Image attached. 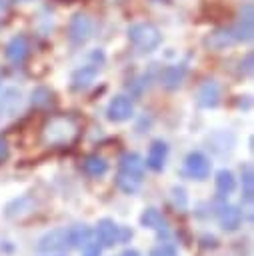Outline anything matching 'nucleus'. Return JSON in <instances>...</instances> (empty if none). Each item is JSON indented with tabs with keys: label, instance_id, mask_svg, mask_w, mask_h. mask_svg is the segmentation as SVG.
Listing matches in <instances>:
<instances>
[{
	"label": "nucleus",
	"instance_id": "obj_24",
	"mask_svg": "<svg viewBox=\"0 0 254 256\" xmlns=\"http://www.w3.org/2000/svg\"><path fill=\"white\" fill-rule=\"evenodd\" d=\"M100 252H102V246H100L98 242L88 240V242L82 246V256H100Z\"/></svg>",
	"mask_w": 254,
	"mask_h": 256
},
{
	"label": "nucleus",
	"instance_id": "obj_1",
	"mask_svg": "<svg viewBox=\"0 0 254 256\" xmlns=\"http://www.w3.org/2000/svg\"><path fill=\"white\" fill-rule=\"evenodd\" d=\"M128 40L140 52H152V50H156L160 46L162 34L150 22H136V24L128 26Z\"/></svg>",
	"mask_w": 254,
	"mask_h": 256
},
{
	"label": "nucleus",
	"instance_id": "obj_20",
	"mask_svg": "<svg viewBox=\"0 0 254 256\" xmlns=\"http://www.w3.org/2000/svg\"><path fill=\"white\" fill-rule=\"evenodd\" d=\"M216 190L224 196V194H230L234 188H236V178H234V174L230 172V170H226V168H222V170H218L216 172Z\"/></svg>",
	"mask_w": 254,
	"mask_h": 256
},
{
	"label": "nucleus",
	"instance_id": "obj_9",
	"mask_svg": "<svg viewBox=\"0 0 254 256\" xmlns=\"http://www.w3.org/2000/svg\"><path fill=\"white\" fill-rule=\"evenodd\" d=\"M118 230L120 226L110 220V218H100L98 224H96V238H98V244L102 248H110L114 244H118Z\"/></svg>",
	"mask_w": 254,
	"mask_h": 256
},
{
	"label": "nucleus",
	"instance_id": "obj_6",
	"mask_svg": "<svg viewBox=\"0 0 254 256\" xmlns=\"http://www.w3.org/2000/svg\"><path fill=\"white\" fill-rule=\"evenodd\" d=\"M106 114H108V120H112V122H124V120H128V118H132V114H134L132 100H130L128 96H124V94L114 96V98L108 102Z\"/></svg>",
	"mask_w": 254,
	"mask_h": 256
},
{
	"label": "nucleus",
	"instance_id": "obj_13",
	"mask_svg": "<svg viewBox=\"0 0 254 256\" xmlns=\"http://www.w3.org/2000/svg\"><path fill=\"white\" fill-rule=\"evenodd\" d=\"M4 54H6V58H8L10 62H14V64L24 62V60L28 58V54H30V44H28L26 36H14V38H10V42L6 44Z\"/></svg>",
	"mask_w": 254,
	"mask_h": 256
},
{
	"label": "nucleus",
	"instance_id": "obj_29",
	"mask_svg": "<svg viewBox=\"0 0 254 256\" xmlns=\"http://www.w3.org/2000/svg\"><path fill=\"white\" fill-rule=\"evenodd\" d=\"M120 256H140V252H138V250H134V248H126Z\"/></svg>",
	"mask_w": 254,
	"mask_h": 256
},
{
	"label": "nucleus",
	"instance_id": "obj_3",
	"mask_svg": "<svg viewBox=\"0 0 254 256\" xmlns=\"http://www.w3.org/2000/svg\"><path fill=\"white\" fill-rule=\"evenodd\" d=\"M66 248H70L68 228H54V230L42 234L36 244L38 252H64Z\"/></svg>",
	"mask_w": 254,
	"mask_h": 256
},
{
	"label": "nucleus",
	"instance_id": "obj_25",
	"mask_svg": "<svg viewBox=\"0 0 254 256\" xmlns=\"http://www.w3.org/2000/svg\"><path fill=\"white\" fill-rule=\"evenodd\" d=\"M150 256H176V248L170 244H160V246L152 248Z\"/></svg>",
	"mask_w": 254,
	"mask_h": 256
},
{
	"label": "nucleus",
	"instance_id": "obj_2",
	"mask_svg": "<svg viewBox=\"0 0 254 256\" xmlns=\"http://www.w3.org/2000/svg\"><path fill=\"white\" fill-rule=\"evenodd\" d=\"M76 136V124L70 118L56 116L48 120V124L42 130V138L46 144H66Z\"/></svg>",
	"mask_w": 254,
	"mask_h": 256
},
{
	"label": "nucleus",
	"instance_id": "obj_17",
	"mask_svg": "<svg viewBox=\"0 0 254 256\" xmlns=\"http://www.w3.org/2000/svg\"><path fill=\"white\" fill-rule=\"evenodd\" d=\"M118 164H120V172H124V174H130V176H136V178L144 176V158L136 152L122 154Z\"/></svg>",
	"mask_w": 254,
	"mask_h": 256
},
{
	"label": "nucleus",
	"instance_id": "obj_16",
	"mask_svg": "<svg viewBox=\"0 0 254 256\" xmlns=\"http://www.w3.org/2000/svg\"><path fill=\"white\" fill-rule=\"evenodd\" d=\"M96 74H98V66H94V64H88V66L74 70V74L70 78V88L72 90H86L94 82Z\"/></svg>",
	"mask_w": 254,
	"mask_h": 256
},
{
	"label": "nucleus",
	"instance_id": "obj_5",
	"mask_svg": "<svg viewBox=\"0 0 254 256\" xmlns=\"http://www.w3.org/2000/svg\"><path fill=\"white\" fill-rule=\"evenodd\" d=\"M92 28H94V24H92L90 16L78 12V14H74V16L70 18V24H68V38H70L74 44H84V42L92 36Z\"/></svg>",
	"mask_w": 254,
	"mask_h": 256
},
{
	"label": "nucleus",
	"instance_id": "obj_18",
	"mask_svg": "<svg viewBox=\"0 0 254 256\" xmlns=\"http://www.w3.org/2000/svg\"><path fill=\"white\" fill-rule=\"evenodd\" d=\"M88 240H92V230L86 224H74L68 228V242L70 248H82Z\"/></svg>",
	"mask_w": 254,
	"mask_h": 256
},
{
	"label": "nucleus",
	"instance_id": "obj_27",
	"mask_svg": "<svg viewBox=\"0 0 254 256\" xmlns=\"http://www.w3.org/2000/svg\"><path fill=\"white\" fill-rule=\"evenodd\" d=\"M252 72V54H246L244 58V74H250Z\"/></svg>",
	"mask_w": 254,
	"mask_h": 256
},
{
	"label": "nucleus",
	"instance_id": "obj_23",
	"mask_svg": "<svg viewBox=\"0 0 254 256\" xmlns=\"http://www.w3.org/2000/svg\"><path fill=\"white\" fill-rule=\"evenodd\" d=\"M52 102V92L46 88H36L32 92V104L34 106H48Z\"/></svg>",
	"mask_w": 254,
	"mask_h": 256
},
{
	"label": "nucleus",
	"instance_id": "obj_21",
	"mask_svg": "<svg viewBox=\"0 0 254 256\" xmlns=\"http://www.w3.org/2000/svg\"><path fill=\"white\" fill-rule=\"evenodd\" d=\"M140 182H142V178H136V176H130L124 172H118V176H116V186L126 194H136L140 190Z\"/></svg>",
	"mask_w": 254,
	"mask_h": 256
},
{
	"label": "nucleus",
	"instance_id": "obj_4",
	"mask_svg": "<svg viewBox=\"0 0 254 256\" xmlns=\"http://www.w3.org/2000/svg\"><path fill=\"white\" fill-rule=\"evenodd\" d=\"M210 168H212V164H210L208 156L198 152V150L190 152L186 156V160H184V170L194 180H206L210 176Z\"/></svg>",
	"mask_w": 254,
	"mask_h": 256
},
{
	"label": "nucleus",
	"instance_id": "obj_15",
	"mask_svg": "<svg viewBox=\"0 0 254 256\" xmlns=\"http://www.w3.org/2000/svg\"><path fill=\"white\" fill-rule=\"evenodd\" d=\"M184 76H186V66L184 64H172V66H166L162 70L160 82L166 90H176L184 82Z\"/></svg>",
	"mask_w": 254,
	"mask_h": 256
},
{
	"label": "nucleus",
	"instance_id": "obj_10",
	"mask_svg": "<svg viewBox=\"0 0 254 256\" xmlns=\"http://www.w3.org/2000/svg\"><path fill=\"white\" fill-rule=\"evenodd\" d=\"M238 40H236L232 28H216V30H212L204 38V46L210 48V50H216V52L218 50H224V48H228V46H232Z\"/></svg>",
	"mask_w": 254,
	"mask_h": 256
},
{
	"label": "nucleus",
	"instance_id": "obj_26",
	"mask_svg": "<svg viewBox=\"0 0 254 256\" xmlns=\"http://www.w3.org/2000/svg\"><path fill=\"white\" fill-rule=\"evenodd\" d=\"M172 194H174V202L180 198V206L184 208V206H186V192H184V188L176 186V188H172Z\"/></svg>",
	"mask_w": 254,
	"mask_h": 256
},
{
	"label": "nucleus",
	"instance_id": "obj_14",
	"mask_svg": "<svg viewBox=\"0 0 254 256\" xmlns=\"http://www.w3.org/2000/svg\"><path fill=\"white\" fill-rule=\"evenodd\" d=\"M140 224L144 228H150V230H156L158 236H168V222L166 218L156 210V208H146L142 214H140Z\"/></svg>",
	"mask_w": 254,
	"mask_h": 256
},
{
	"label": "nucleus",
	"instance_id": "obj_12",
	"mask_svg": "<svg viewBox=\"0 0 254 256\" xmlns=\"http://www.w3.org/2000/svg\"><path fill=\"white\" fill-rule=\"evenodd\" d=\"M220 100V88L214 80H206L200 84L198 92H196V104L200 108H214Z\"/></svg>",
	"mask_w": 254,
	"mask_h": 256
},
{
	"label": "nucleus",
	"instance_id": "obj_11",
	"mask_svg": "<svg viewBox=\"0 0 254 256\" xmlns=\"http://www.w3.org/2000/svg\"><path fill=\"white\" fill-rule=\"evenodd\" d=\"M166 156H168V144L164 140H154L148 148V156L144 160V164L154 170V172H160L166 164Z\"/></svg>",
	"mask_w": 254,
	"mask_h": 256
},
{
	"label": "nucleus",
	"instance_id": "obj_22",
	"mask_svg": "<svg viewBox=\"0 0 254 256\" xmlns=\"http://www.w3.org/2000/svg\"><path fill=\"white\" fill-rule=\"evenodd\" d=\"M252 194H254V174H252V166L246 164L242 166V196L246 202H252Z\"/></svg>",
	"mask_w": 254,
	"mask_h": 256
},
{
	"label": "nucleus",
	"instance_id": "obj_19",
	"mask_svg": "<svg viewBox=\"0 0 254 256\" xmlns=\"http://www.w3.org/2000/svg\"><path fill=\"white\" fill-rule=\"evenodd\" d=\"M82 168H84V172H86L88 176L98 178V176H104V174H106V170H108V162H106L102 156L92 154V156H86V158H84Z\"/></svg>",
	"mask_w": 254,
	"mask_h": 256
},
{
	"label": "nucleus",
	"instance_id": "obj_8",
	"mask_svg": "<svg viewBox=\"0 0 254 256\" xmlns=\"http://www.w3.org/2000/svg\"><path fill=\"white\" fill-rule=\"evenodd\" d=\"M230 28H232V32H234V36H236L238 42H248V40L252 38L254 28H252V6H250V4H244V6L240 8L238 20H236V24L230 26Z\"/></svg>",
	"mask_w": 254,
	"mask_h": 256
},
{
	"label": "nucleus",
	"instance_id": "obj_7",
	"mask_svg": "<svg viewBox=\"0 0 254 256\" xmlns=\"http://www.w3.org/2000/svg\"><path fill=\"white\" fill-rule=\"evenodd\" d=\"M242 218H244V212L236 204H222L218 210V222L226 232L238 230L242 226Z\"/></svg>",
	"mask_w": 254,
	"mask_h": 256
},
{
	"label": "nucleus",
	"instance_id": "obj_28",
	"mask_svg": "<svg viewBox=\"0 0 254 256\" xmlns=\"http://www.w3.org/2000/svg\"><path fill=\"white\" fill-rule=\"evenodd\" d=\"M6 158H8V146H6L4 140H0V162L6 160Z\"/></svg>",
	"mask_w": 254,
	"mask_h": 256
}]
</instances>
